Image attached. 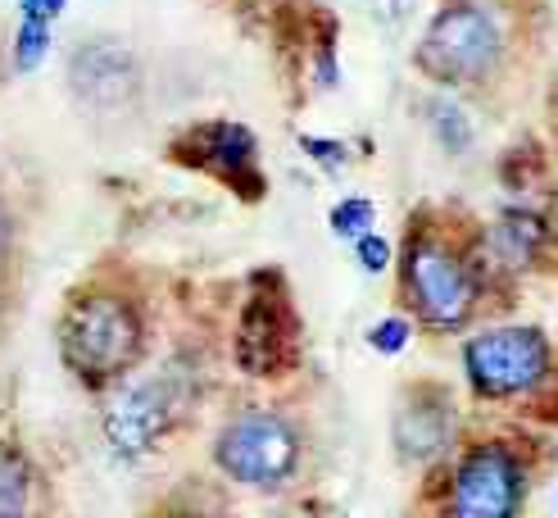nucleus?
Returning <instances> with one entry per match:
<instances>
[{
	"label": "nucleus",
	"instance_id": "7ed1b4c3",
	"mask_svg": "<svg viewBox=\"0 0 558 518\" xmlns=\"http://www.w3.org/2000/svg\"><path fill=\"white\" fill-rule=\"evenodd\" d=\"M463 364L477 391L518 396V391H532L549 373V346L536 327H495V333L468 341Z\"/></svg>",
	"mask_w": 558,
	"mask_h": 518
},
{
	"label": "nucleus",
	"instance_id": "f3484780",
	"mask_svg": "<svg viewBox=\"0 0 558 518\" xmlns=\"http://www.w3.org/2000/svg\"><path fill=\"white\" fill-rule=\"evenodd\" d=\"M459 119H463L459 109H440V132H445V142H450V132H454V150L468 142V128H463Z\"/></svg>",
	"mask_w": 558,
	"mask_h": 518
},
{
	"label": "nucleus",
	"instance_id": "9b49d317",
	"mask_svg": "<svg viewBox=\"0 0 558 518\" xmlns=\"http://www.w3.org/2000/svg\"><path fill=\"white\" fill-rule=\"evenodd\" d=\"M331 228H337V237H364L373 228V201H341L337 209H331Z\"/></svg>",
	"mask_w": 558,
	"mask_h": 518
},
{
	"label": "nucleus",
	"instance_id": "4468645a",
	"mask_svg": "<svg viewBox=\"0 0 558 518\" xmlns=\"http://www.w3.org/2000/svg\"><path fill=\"white\" fill-rule=\"evenodd\" d=\"M354 251H359V264H364L368 273H381L386 264H390V245L381 241V237H373V232H364L354 241Z\"/></svg>",
	"mask_w": 558,
	"mask_h": 518
},
{
	"label": "nucleus",
	"instance_id": "6e6552de",
	"mask_svg": "<svg viewBox=\"0 0 558 518\" xmlns=\"http://www.w3.org/2000/svg\"><path fill=\"white\" fill-rule=\"evenodd\" d=\"M201 146L209 150V159L218 164L222 173H236V169H245V164L255 159V136H250L245 128H236V123L205 128L201 132Z\"/></svg>",
	"mask_w": 558,
	"mask_h": 518
},
{
	"label": "nucleus",
	"instance_id": "9d476101",
	"mask_svg": "<svg viewBox=\"0 0 558 518\" xmlns=\"http://www.w3.org/2000/svg\"><path fill=\"white\" fill-rule=\"evenodd\" d=\"M536 237H541V224H536V218H526V214H509L505 224L495 228L499 251H509L518 264L532 260V245H536Z\"/></svg>",
	"mask_w": 558,
	"mask_h": 518
},
{
	"label": "nucleus",
	"instance_id": "f8f14e48",
	"mask_svg": "<svg viewBox=\"0 0 558 518\" xmlns=\"http://www.w3.org/2000/svg\"><path fill=\"white\" fill-rule=\"evenodd\" d=\"M50 41V27L37 19H23V33H19V69H33L41 60V50Z\"/></svg>",
	"mask_w": 558,
	"mask_h": 518
},
{
	"label": "nucleus",
	"instance_id": "0eeeda50",
	"mask_svg": "<svg viewBox=\"0 0 558 518\" xmlns=\"http://www.w3.org/2000/svg\"><path fill=\"white\" fill-rule=\"evenodd\" d=\"M169 419H173L169 387H163V382H136V387H128L114 405H109L105 432H109V442H114V450L142 455L155 446V436L169 427Z\"/></svg>",
	"mask_w": 558,
	"mask_h": 518
},
{
	"label": "nucleus",
	"instance_id": "1a4fd4ad",
	"mask_svg": "<svg viewBox=\"0 0 558 518\" xmlns=\"http://www.w3.org/2000/svg\"><path fill=\"white\" fill-rule=\"evenodd\" d=\"M27 505V463L0 446V514H19Z\"/></svg>",
	"mask_w": 558,
	"mask_h": 518
},
{
	"label": "nucleus",
	"instance_id": "423d86ee",
	"mask_svg": "<svg viewBox=\"0 0 558 518\" xmlns=\"http://www.w3.org/2000/svg\"><path fill=\"white\" fill-rule=\"evenodd\" d=\"M522 505V469L509 450L482 446L459 463L454 478V514L468 518H505Z\"/></svg>",
	"mask_w": 558,
	"mask_h": 518
},
{
	"label": "nucleus",
	"instance_id": "2eb2a0df",
	"mask_svg": "<svg viewBox=\"0 0 558 518\" xmlns=\"http://www.w3.org/2000/svg\"><path fill=\"white\" fill-rule=\"evenodd\" d=\"M304 150H314V159L323 164V169H331V173H337L341 164H345V146H337V142H318V136H304Z\"/></svg>",
	"mask_w": 558,
	"mask_h": 518
},
{
	"label": "nucleus",
	"instance_id": "20e7f679",
	"mask_svg": "<svg viewBox=\"0 0 558 518\" xmlns=\"http://www.w3.org/2000/svg\"><path fill=\"white\" fill-rule=\"evenodd\" d=\"M499 60V27L490 23V14L459 5L445 10L423 37L417 50V64L440 82H477L495 69Z\"/></svg>",
	"mask_w": 558,
	"mask_h": 518
},
{
	"label": "nucleus",
	"instance_id": "39448f33",
	"mask_svg": "<svg viewBox=\"0 0 558 518\" xmlns=\"http://www.w3.org/2000/svg\"><path fill=\"white\" fill-rule=\"evenodd\" d=\"M409 300L417 305L432 327H459L472 310V278L454 251H445L440 241H417L409 251L404 268Z\"/></svg>",
	"mask_w": 558,
	"mask_h": 518
},
{
	"label": "nucleus",
	"instance_id": "ddd939ff",
	"mask_svg": "<svg viewBox=\"0 0 558 518\" xmlns=\"http://www.w3.org/2000/svg\"><path fill=\"white\" fill-rule=\"evenodd\" d=\"M368 341H373V350H381V354H396V350L409 346V323H404V318H386V323H377L373 333H368Z\"/></svg>",
	"mask_w": 558,
	"mask_h": 518
},
{
	"label": "nucleus",
	"instance_id": "f03ea898",
	"mask_svg": "<svg viewBox=\"0 0 558 518\" xmlns=\"http://www.w3.org/2000/svg\"><path fill=\"white\" fill-rule=\"evenodd\" d=\"M300 442L287 419L277 414H241L218 436V463L245 486H282L295 473Z\"/></svg>",
	"mask_w": 558,
	"mask_h": 518
},
{
	"label": "nucleus",
	"instance_id": "f257e3e1",
	"mask_svg": "<svg viewBox=\"0 0 558 518\" xmlns=\"http://www.w3.org/2000/svg\"><path fill=\"white\" fill-rule=\"evenodd\" d=\"M136 350H142V323L123 300L96 296L73 305L64 323V360L77 373L114 377L136 360Z\"/></svg>",
	"mask_w": 558,
	"mask_h": 518
},
{
	"label": "nucleus",
	"instance_id": "dca6fc26",
	"mask_svg": "<svg viewBox=\"0 0 558 518\" xmlns=\"http://www.w3.org/2000/svg\"><path fill=\"white\" fill-rule=\"evenodd\" d=\"M60 10H64V0H23V19H37V23H50Z\"/></svg>",
	"mask_w": 558,
	"mask_h": 518
}]
</instances>
